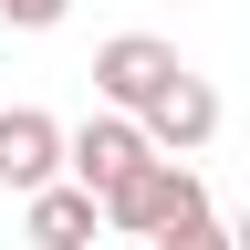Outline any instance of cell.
<instances>
[{"mask_svg":"<svg viewBox=\"0 0 250 250\" xmlns=\"http://www.w3.org/2000/svg\"><path fill=\"white\" fill-rule=\"evenodd\" d=\"M198 208H208V188H198V167H177L167 146H156L136 177L104 188V229H125V240H156V229H177V219H198Z\"/></svg>","mask_w":250,"mask_h":250,"instance_id":"obj_1","label":"cell"},{"mask_svg":"<svg viewBox=\"0 0 250 250\" xmlns=\"http://www.w3.org/2000/svg\"><path fill=\"white\" fill-rule=\"evenodd\" d=\"M177 73H188V62L156 42V31H115V42H94V94H104V104H125V115H146Z\"/></svg>","mask_w":250,"mask_h":250,"instance_id":"obj_2","label":"cell"},{"mask_svg":"<svg viewBox=\"0 0 250 250\" xmlns=\"http://www.w3.org/2000/svg\"><path fill=\"white\" fill-rule=\"evenodd\" d=\"M62 167H73V136H62L42 104H11V115H0V188H11V198L52 188Z\"/></svg>","mask_w":250,"mask_h":250,"instance_id":"obj_3","label":"cell"},{"mask_svg":"<svg viewBox=\"0 0 250 250\" xmlns=\"http://www.w3.org/2000/svg\"><path fill=\"white\" fill-rule=\"evenodd\" d=\"M146 156H156L146 115H125V104H115V115H94L83 136H73V177H83V188H115V177H136Z\"/></svg>","mask_w":250,"mask_h":250,"instance_id":"obj_4","label":"cell"},{"mask_svg":"<svg viewBox=\"0 0 250 250\" xmlns=\"http://www.w3.org/2000/svg\"><path fill=\"white\" fill-rule=\"evenodd\" d=\"M94 229H104V188H83V177L31 188V250H94Z\"/></svg>","mask_w":250,"mask_h":250,"instance_id":"obj_5","label":"cell"},{"mask_svg":"<svg viewBox=\"0 0 250 250\" xmlns=\"http://www.w3.org/2000/svg\"><path fill=\"white\" fill-rule=\"evenodd\" d=\"M146 136L167 146V156H198V146L219 136V94H208L198 73H177V83H167V94L146 104Z\"/></svg>","mask_w":250,"mask_h":250,"instance_id":"obj_6","label":"cell"},{"mask_svg":"<svg viewBox=\"0 0 250 250\" xmlns=\"http://www.w3.org/2000/svg\"><path fill=\"white\" fill-rule=\"evenodd\" d=\"M146 250H240V229H219V219L198 208V219H177V229H156Z\"/></svg>","mask_w":250,"mask_h":250,"instance_id":"obj_7","label":"cell"},{"mask_svg":"<svg viewBox=\"0 0 250 250\" xmlns=\"http://www.w3.org/2000/svg\"><path fill=\"white\" fill-rule=\"evenodd\" d=\"M62 11H73V0H0V21H11V31H52Z\"/></svg>","mask_w":250,"mask_h":250,"instance_id":"obj_8","label":"cell"},{"mask_svg":"<svg viewBox=\"0 0 250 250\" xmlns=\"http://www.w3.org/2000/svg\"><path fill=\"white\" fill-rule=\"evenodd\" d=\"M240 250H250V219H240Z\"/></svg>","mask_w":250,"mask_h":250,"instance_id":"obj_9","label":"cell"}]
</instances>
